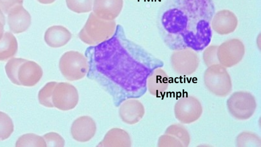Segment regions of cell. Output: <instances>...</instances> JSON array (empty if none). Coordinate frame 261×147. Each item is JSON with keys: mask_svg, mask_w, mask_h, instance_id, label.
I'll list each match as a JSON object with an SVG mask.
<instances>
[{"mask_svg": "<svg viewBox=\"0 0 261 147\" xmlns=\"http://www.w3.org/2000/svg\"><path fill=\"white\" fill-rule=\"evenodd\" d=\"M213 0H166L160 16L164 40L171 50H203L211 43Z\"/></svg>", "mask_w": 261, "mask_h": 147, "instance_id": "obj_1", "label": "cell"}, {"mask_svg": "<svg viewBox=\"0 0 261 147\" xmlns=\"http://www.w3.org/2000/svg\"><path fill=\"white\" fill-rule=\"evenodd\" d=\"M127 55L117 58L118 61L98 55L88 61L89 77L106 87L116 102L143 95L149 75L164 65L162 60L144 50L135 57Z\"/></svg>", "mask_w": 261, "mask_h": 147, "instance_id": "obj_2", "label": "cell"}, {"mask_svg": "<svg viewBox=\"0 0 261 147\" xmlns=\"http://www.w3.org/2000/svg\"><path fill=\"white\" fill-rule=\"evenodd\" d=\"M116 23L114 20H106L91 12L79 33L80 39L89 45H96L108 40L114 34Z\"/></svg>", "mask_w": 261, "mask_h": 147, "instance_id": "obj_3", "label": "cell"}, {"mask_svg": "<svg viewBox=\"0 0 261 147\" xmlns=\"http://www.w3.org/2000/svg\"><path fill=\"white\" fill-rule=\"evenodd\" d=\"M203 81L208 91L218 97L227 96L232 89V80L228 71L219 63L207 67L203 73Z\"/></svg>", "mask_w": 261, "mask_h": 147, "instance_id": "obj_4", "label": "cell"}, {"mask_svg": "<svg viewBox=\"0 0 261 147\" xmlns=\"http://www.w3.org/2000/svg\"><path fill=\"white\" fill-rule=\"evenodd\" d=\"M229 114L235 119L246 120L254 114L257 108L255 96L250 92L239 90L233 92L226 101Z\"/></svg>", "mask_w": 261, "mask_h": 147, "instance_id": "obj_5", "label": "cell"}, {"mask_svg": "<svg viewBox=\"0 0 261 147\" xmlns=\"http://www.w3.org/2000/svg\"><path fill=\"white\" fill-rule=\"evenodd\" d=\"M59 68L66 79L69 81L77 80L83 78L88 73V59L80 52L68 51L61 57Z\"/></svg>", "mask_w": 261, "mask_h": 147, "instance_id": "obj_6", "label": "cell"}, {"mask_svg": "<svg viewBox=\"0 0 261 147\" xmlns=\"http://www.w3.org/2000/svg\"><path fill=\"white\" fill-rule=\"evenodd\" d=\"M202 113L203 107L200 101L193 95L181 97L174 106V116L182 124H190L196 121Z\"/></svg>", "mask_w": 261, "mask_h": 147, "instance_id": "obj_7", "label": "cell"}, {"mask_svg": "<svg viewBox=\"0 0 261 147\" xmlns=\"http://www.w3.org/2000/svg\"><path fill=\"white\" fill-rule=\"evenodd\" d=\"M200 63L196 51L190 48L174 50L170 57L173 71L181 76H190L197 69Z\"/></svg>", "mask_w": 261, "mask_h": 147, "instance_id": "obj_8", "label": "cell"}, {"mask_svg": "<svg viewBox=\"0 0 261 147\" xmlns=\"http://www.w3.org/2000/svg\"><path fill=\"white\" fill-rule=\"evenodd\" d=\"M245 53L244 44L238 38L227 40L218 46L219 63L226 68L234 66L240 63Z\"/></svg>", "mask_w": 261, "mask_h": 147, "instance_id": "obj_9", "label": "cell"}, {"mask_svg": "<svg viewBox=\"0 0 261 147\" xmlns=\"http://www.w3.org/2000/svg\"><path fill=\"white\" fill-rule=\"evenodd\" d=\"M54 107L65 111L73 109L77 104L79 95L76 88L67 83H57L52 94Z\"/></svg>", "mask_w": 261, "mask_h": 147, "instance_id": "obj_10", "label": "cell"}, {"mask_svg": "<svg viewBox=\"0 0 261 147\" xmlns=\"http://www.w3.org/2000/svg\"><path fill=\"white\" fill-rule=\"evenodd\" d=\"M238 24V19L236 15L228 9L221 10L215 13L211 23L212 29L221 35L233 33Z\"/></svg>", "mask_w": 261, "mask_h": 147, "instance_id": "obj_11", "label": "cell"}, {"mask_svg": "<svg viewBox=\"0 0 261 147\" xmlns=\"http://www.w3.org/2000/svg\"><path fill=\"white\" fill-rule=\"evenodd\" d=\"M42 75L43 70L38 64L26 59L20 64L17 72L19 85L27 87L35 86Z\"/></svg>", "mask_w": 261, "mask_h": 147, "instance_id": "obj_12", "label": "cell"}, {"mask_svg": "<svg viewBox=\"0 0 261 147\" xmlns=\"http://www.w3.org/2000/svg\"><path fill=\"white\" fill-rule=\"evenodd\" d=\"M123 0H93L92 10L98 17L106 20H114L120 14Z\"/></svg>", "mask_w": 261, "mask_h": 147, "instance_id": "obj_13", "label": "cell"}, {"mask_svg": "<svg viewBox=\"0 0 261 147\" xmlns=\"http://www.w3.org/2000/svg\"><path fill=\"white\" fill-rule=\"evenodd\" d=\"M8 23L11 32L15 34L21 33L30 27L31 17L22 5H18L8 13Z\"/></svg>", "mask_w": 261, "mask_h": 147, "instance_id": "obj_14", "label": "cell"}, {"mask_svg": "<svg viewBox=\"0 0 261 147\" xmlns=\"http://www.w3.org/2000/svg\"><path fill=\"white\" fill-rule=\"evenodd\" d=\"M96 132V125L93 120L89 116H82L76 119L71 128L73 138L81 142L90 140Z\"/></svg>", "mask_w": 261, "mask_h": 147, "instance_id": "obj_15", "label": "cell"}, {"mask_svg": "<svg viewBox=\"0 0 261 147\" xmlns=\"http://www.w3.org/2000/svg\"><path fill=\"white\" fill-rule=\"evenodd\" d=\"M145 113V109L142 103L137 100L130 99L124 102L119 109L120 116L123 121L128 124L137 123Z\"/></svg>", "mask_w": 261, "mask_h": 147, "instance_id": "obj_16", "label": "cell"}, {"mask_svg": "<svg viewBox=\"0 0 261 147\" xmlns=\"http://www.w3.org/2000/svg\"><path fill=\"white\" fill-rule=\"evenodd\" d=\"M169 86L168 75L162 67L154 69L147 79V88L152 95H162L167 90Z\"/></svg>", "mask_w": 261, "mask_h": 147, "instance_id": "obj_17", "label": "cell"}, {"mask_svg": "<svg viewBox=\"0 0 261 147\" xmlns=\"http://www.w3.org/2000/svg\"><path fill=\"white\" fill-rule=\"evenodd\" d=\"M71 37L70 32L66 28L62 26H53L46 30L44 38L48 46L57 48L66 45Z\"/></svg>", "mask_w": 261, "mask_h": 147, "instance_id": "obj_18", "label": "cell"}, {"mask_svg": "<svg viewBox=\"0 0 261 147\" xmlns=\"http://www.w3.org/2000/svg\"><path fill=\"white\" fill-rule=\"evenodd\" d=\"M100 143L105 146H130V139L125 131L115 128L107 133Z\"/></svg>", "mask_w": 261, "mask_h": 147, "instance_id": "obj_19", "label": "cell"}, {"mask_svg": "<svg viewBox=\"0 0 261 147\" xmlns=\"http://www.w3.org/2000/svg\"><path fill=\"white\" fill-rule=\"evenodd\" d=\"M18 43L11 33L6 32L0 39V61H5L14 57L17 53Z\"/></svg>", "mask_w": 261, "mask_h": 147, "instance_id": "obj_20", "label": "cell"}, {"mask_svg": "<svg viewBox=\"0 0 261 147\" xmlns=\"http://www.w3.org/2000/svg\"><path fill=\"white\" fill-rule=\"evenodd\" d=\"M236 145L238 147H260L261 138L253 132L243 131L237 136Z\"/></svg>", "mask_w": 261, "mask_h": 147, "instance_id": "obj_21", "label": "cell"}, {"mask_svg": "<svg viewBox=\"0 0 261 147\" xmlns=\"http://www.w3.org/2000/svg\"><path fill=\"white\" fill-rule=\"evenodd\" d=\"M165 134L171 135L178 139L184 147H187L191 142V136L188 130L181 124H173L169 126Z\"/></svg>", "mask_w": 261, "mask_h": 147, "instance_id": "obj_22", "label": "cell"}, {"mask_svg": "<svg viewBox=\"0 0 261 147\" xmlns=\"http://www.w3.org/2000/svg\"><path fill=\"white\" fill-rule=\"evenodd\" d=\"M16 147H45L46 144L43 137L34 133H27L19 137L16 142Z\"/></svg>", "mask_w": 261, "mask_h": 147, "instance_id": "obj_23", "label": "cell"}, {"mask_svg": "<svg viewBox=\"0 0 261 147\" xmlns=\"http://www.w3.org/2000/svg\"><path fill=\"white\" fill-rule=\"evenodd\" d=\"M93 0H66L68 8L76 13H85L92 10Z\"/></svg>", "mask_w": 261, "mask_h": 147, "instance_id": "obj_24", "label": "cell"}, {"mask_svg": "<svg viewBox=\"0 0 261 147\" xmlns=\"http://www.w3.org/2000/svg\"><path fill=\"white\" fill-rule=\"evenodd\" d=\"M14 131L12 119L6 113L0 111V140L8 139Z\"/></svg>", "mask_w": 261, "mask_h": 147, "instance_id": "obj_25", "label": "cell"}, {"mask_svg": "<svg viewBox=\"0 0 261 147\" xmlns=\"http://www.w3.org/2000/svg\"><path fill=\"white\" fill-rule=\"evenodd\" d=\"M56 83V82H48L39 91L38 100L41 105L46 107H54L51 97L53 91Z\"/></svg>", "mask_w": 261, "mask_h": 147, "instance_id": "obj_26", "label": "cell"}, {"mask_svg": "<svg viewBox=\"0 0 261 147\" xmlns=\"http://www.w3.org/2000/svg\"><path fill=\"white\" fill-rule=\"evenodd\" d=\"M25 60L20 58H13L9 60L5 65V71L7 77L14 84L19 85L18 83L17 72L20 64Z\"/></svg>", "mask_w": 261, "mask_h": 147, "instance_id": "obj_27", "label": "cell"}, {"mask_svg": "<svg viewBox=\"0 0 261 147\" xmlns=\"http://www.w3.org/2000/svg\"><path fill=\"white\" fill-rule=\"evenodd\" d=\"M218 46L208 45L203 50L202 59L204 64L207 67L219 63L217 57Z\"/></svg>", "mask_w": 261, "mask_h": 147, "instance_id": "obj_28", "label": "cell"}, {"mask_svg": "<svg viewBox=\"0 0 261 147\" xmlns=\"http://www.w3.org/2000/svg\"><path fill=\"white\" fill-rule=\"evenodd\" d=\"M159 147H184L181 142L174 136L165 134L161 135L158 141Z\"/></svg>", "mask_w": 261, "mask_h": 147, "instance_id": "obj_29", "label": "cell"}, {"mask_svg": "<svg viewBox=\"0 0 261 147\" xmlns=\"http://www.w3.org/2000/svg\"><path fill=\"white\" fill-rule=\"evenodd\" d=\"M47 146H63L64 145L63 138L58 133L49 132L43 136Z\"/></svg>", "mask_w": 261, "mask_h": 147, "instance_id": "obj_30", "label": "cell"}, {"mask_svg": "<svg viewBox=\"0 0 261 147\" xmlns=\"http://www.w3.org/2000/svg\"><path fill=\"white\" fill-rule=\"evenodd\" d=\"M23 0H0V9L5 14L18 5H22Z\"/></svg>", "mask_w": 261, "mask_h": 147, "instance_id": "obj_31", "label": "cell"}, {"mask_svg": "<svg viewBox=\"0 0 261 147\" xmlns=\"http://www.w3.org/2000/svg\"><path fill=\"white\" fill-rule=\"evenodd\" d=\"M5 25V17L0 9V39L2 38L4 32V26Z\"/></svg>", "mask_w": 261, "mask_h": 147, "instance_id": "obj_32", "label": "cell"}, {"mask_svg": "<svg viewBox=\"0 0 261 147\" xmlns=\"http://www.w3.org/2000/svg\"><path fill=\"white\" fill-rule=\"evenodd\" d=\"M39 3L43 4H50L53 3L56 0H37Z\"/></svg>", "mask_w": 261, "mask_h": 147, "instance_id": "obj_33", "label": "cell"}]
</instances>
